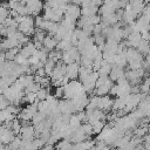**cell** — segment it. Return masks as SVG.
<instances>
[{
	"mask_svg": "<svg viewBox=\"0 0 150 150\" xmlns=\"http://www.w3.org/2000/svg\"><path fill=\"white\" fill-rule=\"evenodd\" d=\"M127 57H128V64L130 67L131 70H136L143 67V55L132 47L127 48Z\"/></svg>",
	"mask_w": 150,
	"mask_h": 150,
	"instance_id": "obj_1",
	"label": "cell"
},
{
	"mask_svg": "<svg viewBox=\"0 0 150 150\" xmlns=\"http://www.w3.org/2000/svg\"><path fill=\"white\" fill-rule=\"evenodd\" d=\"M19 30L21 33H23L27 36H32L35 34L36 29H35V20L28 15V16H23L22 22L19 25Z\"/></svg>",
	"mask_w": 150,
	"mask_h": 150,
	"instance_id": "obj_2",
	"label": "cell"
},
{
	"mask_svg": "<svg viewBox=\"0 0 150 150\" xmlns=\"http://www.w3.org/2000/svg\"><path fill=\"white\" fill-rule=\"evenodd\" d=\"M64 13L60 9V8H52V7H45V14L43 18L46 20L53 21V22H61V20L63 19Z\"/></svg>",
	"mask_w": 150,
	"mask_h": 150,
	"instance_id": "obj_3",
	"label": "cell"
},
{
	"mask_svg": "<svg viewBox=\"0 0 150 150\" xmlns=\"http://www.w3.org/2000/svg\"><path fill=\"white\" fill-rule=\"evenodd\" d=\"M16 135L14 134V131L8 128L7 125L2 124L1 125V129H0V139H1V144H6V145H9L14 139H15Z\"/></svg>",
	"mask_w": 150,
	"mask_h": 150,
	"instance_id": "obj_4",
	"label": "cell"
},
{
	"mask_svg": "<svg viewBox=\"0 0 150 150\" xmlns=\"http://www.w3.org/2000/svg\"><path fill=\"white\" fill-rule=\"evenodd\" d=\"M82 16V8L79 6V5H75V4H69L68 5V9L67 12L64 13V18L76 22Z\"/></svg>",
	"mask_w": 150,
	"mask_h": 150,
	"instance_id": "obj_5",
	"label": "cell"
},
{
	"mask_svg": "<svg viewBox=\"0 0 150 150\" xmlns=\"http://www.w3.org/2000/svg\"><path fill=\"white\" fill-rule=\"evenodd\" d=\"M98 77H100L98 73H97V71H93V73L90 74V76H89L88 79H86V80L82 82L86 93H93V91L96 89V81L98 80Z\"/></svg>",
	"mask_w": 150,
	"mask_h": 150,
	"instance_id": "obj_6",
	"label": "cell"
},
{
	"mask_svg": "<svg viewBox=\"0 0 150 150\" xmlns=\"http://www.w3.org/2000/svg\"><path fill=\"white\" fill-rule=\"evenodd\" d=\"M26 6L29 9V15H34L38 16L40 14V12L43 9L45 5L42 2V0H27L26 1Z\"/></svg>",
	"mask_w": 150,
	"mask_h": 150,
	"instance_id": "obj_7",
	"label": "cell"
},
{
	"mask_svg": "<svg viewBox=\"0 0 150 150\" xmlns=\"http://www.w3.org/2000/svg\"><path fill=\"white\" fill-rule=\"evenodd\" d=\"M20 137L23 141H33L36 137V131H35V127L34 125H23L21 131H20Z\"/></svg>",
	"mask_w": 150,
	"mask_h": 150,
	"instance_id": "obj_8",
	"label": "cell"
},
{
	"mask_svg": "<svg viewBox=\"0 0 150 150\" xmlns=\"http://www.w3.org/2000/svg\"><path fill=\"white\" fill-rule=\"evenodd\" d=\"M112 105H114V100L110 96H108V95L100 96V102H98V108L97 109L107 111V110L112 109Z\"/></svg>",
	"mask_w": 150,
	"mask_h": 150,
	"instance_id": "obj_9",
	"label": "cell"
},
{
	"mask_svg": "<svg viewBox=\"0 0 150 150\" xmlns=\"http://www.w3.org/2000/svg\"><path fill=\"white\" fill-rule=\"evenodd\" d=\"M36 52H38V49H36V47H35V45H34L33 41H30V42H28L27 45L22 46L21 49H20V54H21L22 56H25L26 59H29V57H30L32 55H34Z\"/></svg>",
	"mask_w": 150,
	"mask_h": 150,
	"instance_id": "obj_10",
	"label": "cell"
},
{
	"mask_svg": "<svg viewBox=\"0 0 150 150\" xmlns=\"http://www.w3.org/2000/svg\"><path fill=\"white\" fill-rule=\"evenodd\" d=\"M112 86H114V83H112V81L109 79L104 84H102V86H100V87H96V89H95V95H97V96H105V95H108V94L110 93Z\"/></svg>",
	"mask_w": 150,
	"mask_h": 150,
	"instance_id": "obj_11",
	"label": "cell"
},
{
	"mask_svg": "<svg viewBox=\"0 0 150 150\" xmlns=\"http://www.w3.org/2000/svg\"><path fill=\"white\" fill-rule=\"evenodd\" d=\"M80 64L77 62L67 64V75L69 77V80H75L76 77H79V73H80Z\"/></svg>",
	"mask_w": 150,
	"mask_h": 150,
	"instance_id": "obj_12",
	"label": "cell"
},
{
	"mask_svg": "<svg viewBox=\"0 0 150 150\" xmlns=\"http://www.w3.org/2000/svg\"><path fill=\"white\" fill-rule=\"evenodd\" d=\"M125 76V71H124V69L123 68H120V67H117V66H114L112 67V69H111V71H110V74H109V79L112 81V82H117L118 80H121L122 77H124Z\"/></svg>",
	"mask_w": 150,
	"mask_h": 150,
	"instance_id": "obj_13",
	"label": "cell"
},
{
	"mask_svg": "<svg viewBox=\"0 0 150 150\" xmlns=\"http://www.w3.org/2000/svg\"><path fill=\"white\" fill-rule=\"evenodd\" d=\"M129 4L131 5L132 11H134V13L137 16H139V15L143 14V11L145 8V2L143 0H130Z\"/></svg>",
	"mask_w": 150,
	"mask_h": 150,
	"instance_id": "obj_14",
	"label": "cell"
},
{
	"mask_svg": "<svg viewBox=\"0 0 150 150\" xmlns=\"http://www.w3.org/2000/svg\"><path fill=\"white\" fill-rule=\"evenodd\" d=\"M57 43H59V41L56 40V38H55V36L47 35V36H46V39H45V41H43V48H46L48 52H50V50L56 49Z\"/></svg>",
	"mask_w": 150,
	"mask_h": 150,
	"instance_id": "obj_15",
	"label": "cell"
},
{
	"mask_svg": "<svg viewBox=\"0 0 150 150\" xmlns=\"http://www.w3.org/2000/svg\"><path fill=\"white\" fill-rule=\"evenodd\" d=\"M18 81L21 83V86L25 88V90L29 87V86H32L33 83H35V79H34V75H21L19 79H18Z\"/></svg>",
	"mask_w": 150,
	"mask_h": 150,
	"instance_id": "obj_16",
	"label": "cell"
},
{
	"mask_svg": "<svg viewBox=\"0 0 150 150\" xmlns=\"http://www.w3.org/2000/svg\"><path fill=\"white\" fill-rule=\"evenodd\" d=\"M112 67H114L112 64H110L108 61L103 60V61H102V63H101V68H100V70L97 71V73H98V75H100V77L109 76V74H110V71H111Z\"/></svg>",
	"mask_w": 150,
	"mask_h": 150,
	"instance_id": "obj_17",
	"label": "cell"
},
{
	"mask_svg": "<svg viewBox=\"0 0 150 150\" xmlns=\"http://www.w3.org/2000/svg\"><path fill=\"white\" fill-rule=\"evenodd\" d=\"M128 64V57H127V49L118 53L116 55V63L115 66L120 67V68H124L125 66Z\"/></svg>",
	"mask_w": 150,
	"mask_h": 150,
	"instance_id": "obj_18",
	"label": "cell"
},
{
	"mask_svg": "<svg viewBox=\"0 0 150 150\" xmlns=\"http://www.w3.org/2000/svg\"><path fill=\"white\" fill-rule=\"evenodd\" d=\"M98 9H100V7L90 4V5L86 6V7H82V15H84V16H94V15H96L98 13Z\"/></svg>",
	"mask_w": 150,
	"mask_h": 150,
	"instance_id": "obj_19",
	"label": "cell"
},
{
	"mask_svg": "<svg viewBox=\"0 0 150 150\" xmlns=\"http://www.w3.org/2000/svg\"><path fill=\"white\" fill-rule=\"evenodd\" d=\"M73 47H74V46H73V43H71V41H70V40H61V41H59L56 49L63 53V52L69 50V49H70V48H73Z\"/></svg>",
	"mask_w": 150,
	"mask_h": 150,
	"instance_id": "obj_20",
	"label": "cell"
},
{
	"mask_svg": "<svg viewBox=\"0 0 150 150\" xmlns=\"http://www.w3.org/2000/svg\"><path fill=\"white\" fill-rule=\"evenodd\" d=\"M15 116H16V115H13V114H11L7 109H5V110H1V112H0V121H1L2 123L12 122V121L15 120Z\"/></svg>",
	"mask_w": 150,
	"mask_h": 150,
	"instance_id": "obj_21",
	"label": "cell"
},
{
	"mask_svg": "<svg viewBox=\"0 0 150 150\" xmlns=\"http://www.w3.org/2000/svg\"><path fill=\"white\" fill-rule=\"evenodd\" d=\"M136 49H137L142 55H146V54L149 53V50H150V43H149V41L142 40V41L139 42V45L137 46Z\"/></svg>",
	"mask_w": 150,
	"mask_h": 150,
	"instance_id": "obj_22",
	"label": "cell"
},
{
	"mask_svg": "<svg viewBox=\"0 0 150 150\" xmlns=\"http://www.w3.org/2000/svg\"><path fill=\"white\" fill-rule=\"evenodd\" d=\"M93 71H94L93 69H89V68H86V67L81 66V67H80V73H79V80H80L81 82H83L86 79H88V77L90 76V74H91Z\"/></svg>",
	"mask_w": 150,
	"mask_h": 150,
	"instance_id": "obj_23",
	"label": "cell"
},
{
	"mask_svg": "<svg viewBox=\"0 0 150 150\" xmlns=\"http://www.w3.org/2000/svg\"><path fill=\"white\" fill-rule=\"evenodd\" d=\"M73 146L74 144H71V142L68 139H62L56 144L57 150H73Z\"/></svg>",
	"mask_w": 150,
	"mask_h": 150,
	"instance_id": "obj_24",
	"label": "cell"
},
{
	"mask_svg": "<svg viewBox=\"0 0 150 150\" xmlns=\"http://www.w3.org/2000/svg\"><path fill=\"white\" fill-rule=\"evenodd\" d=\"M46 118H47V115H46V114H43V112H41V111H38V112L34 115V117H33V120H32V123H33V125H38V124H40L41 122H43Z\"/></svg>",
	"mask_w": 150,
	"mask_h": 150,
	"instance_id": "obj_25",
	"label": "cell"
},
{
	"mask_svg": "<svg viewBox=\"0 0 150 150\" xmlns=\"http://www.w3.org/2000/svg\"><path fill=\"white\" fill-rule=\"evenodd\" d=\"M139 88H141V93L146 95V94L150 91V79H149V77H145V79L141 82Z\"/></svg>",
	"mask_w": 150,
	"mask_h": 150,
	"instance_id": "obj_26",
	"label": "cell"
},
{
	"mask_svg": "<svg viewBox=\"0 0 150 150\" xmlns=\"http://www.w3.org/2000/svg\"><path fill=\"white\" fill-rule=\"evenodd\" d=\"M56 63H57V62H55V61L52 60V59H48V60H47V62L45 63V70H46L47 75H50V74H52V71H53L54 68L56 67Z\"/></svg>",
	"mask_w": 150,
	"mask_h": 150,
	"instance_id": "obj_27",
	"label": "cell"
},
{
	"mask_svg": "<svg viewBox=\"0 0 150 150\" xmlns=\"http://www.w3.org/2000/svg\"><path fill=\"white\" fill-rule=\"evenodd\" d=\"M69 125H70L71 128H74V129H77V128H80V127L82 125V122L80 121V118L77 117V115H76V114H73V115L70 116Z\"/></svg>",
	"mask_w": 150,
	"mask_h": 150,
	"instance_id": "obj_28",
	"label": "cell"
},
{
	"mask_svg": "<svg viewBox=\"0 0 150 150\" xmlns=\"http://www.w3.org/2000/svg\"><path fill=\"white\" fill-rule=\"evenodd\" d=\"M22 144V138L20 136H16L15 139L8 145L9 146V150H20V146Z\"/></svg>",
	"mask_w": 150,
	"mask_h": 150,
	"instance_id": "obj_29",
	"label": "cell"
},
{
	"mask_svg": "<svg viewBox=\"0 0 150 150\" xmlns=\"http://www.w3.org/2000/svg\"><path fill=\"white\" fill-rule=\"evenodd\" d=\"M104 127H105V123H104V121H98V122H96V123H94L93 124V129H94V134H96V135H98L103 129H104Z\"/></svg>",
	"mask_w": 150,
	"mask_h": 150,
	"instance_id": "obj_30",
	"label": "cell"
},
{
	"mask_svg": "<svg viewBox=\"0 0 150 150\" xmlns=\"http://www.w3.org/2000/svg\"><path fill=\"white\" fill-rule=\"evenodd\" d=\"M9 11H11V9H8V8L1 6V8H0V21H1V23H4V22L6 21V19L11 16V15H9Z\"/></svg>",
	"mask_w": 150,
	"mask_h": 150,
	"instance_id": "obj_31",
	"label": "cell"
},
{
	"mask_svg": "<svg viewBox=\"0 0 150 150\" xmlns=\"http://www.w3.org/2000/svg\"><path fill=\"white\" fill-rule=\"evenodd\" d=\"M81 128H82V130H83V132L86 134L87 137H90L91 135H94V129H93V125L91 124L84 123V124H82Z\"/></svg>",
	"mask_w": 150,
	"mask_h": 150,
	"instance_id": "obj_32",
	"label": "cell"
},
{
	"mask_svg": "<svg viewBox=\"0 0 150 150\" xmlns=\"http://www.w3.org/2000/svg\"><path fill=\"white\" fill-rule=\"evenodd\" d=\"M48 95H49V94H48V89H46V88H43V87L36 93V96H38V100H39V101H45V100L48 97Z\"/></svg>",
	"mask_w": 150,
	"mask_h": 150,
	"instance_id": "obj_33",
	"label": "cell"
},
{
	"mask_svg": "<svg viewBox=\"0 0 150 150\" xmlns=\"http://www.w3.org/2000/svg\"><path fill=\"white\" fill-rule=\"evenodd\" d=\"M16 11H18V13H19V15H21V16H28L29 15V9H28V7L26 6V5H20L18 8H16Z\"/></svg>",
	"mask_w": 150,
	"mask_h": 150,
	"instance_id": "obj_34",
	"label": "cell"
},
{
	"mask_svg": "<svg viewBox=\"0 0 150 150\" xmlns=\"http://www.w3.org/2000/svg\"><path fill=\"white\" fill-rule=\"evenodd\" d=\"M42 87H41V84L40 83H33L32 86H29L25 91H28V93H34V94H36L40 89H41Z\"/></svg>",
	"mask_w": 150,
	"mask_h": 150,
	"instance_id": "obj_35",
	"label": "cell"
},
{
	"mask_svg": "<svg viewBox=\"0 0 150 150\" xmlns=\"http://www.w3.org/2000/svg\"><path fill=\"white\" fill-rule=\"evenodd\" d=\"M9 104H12V103H11L4 95H1V96H0V109H1V110H5V109L8 108Z\"/></svg>",
	"mask_w": 150,
	"mask_h": 150,
	"instance_id": "obj_36",
	"label": "cell"
},
{
	"mask_svg": "<svg viewBox=\"0 0 150 150\" xmlns=\"http://www.w3.org/2000/svg\"><path fill=\"white\" fill-rule=\"evenodd\" d=\"M34 20H35V27H36V29H41L42 28V26H43V22H45V18L43 16H40V15H38V16H35L34 18Z\"/></svg>",
	"mask_w": 150,
	"mask_h": 150,
	"instance_id": "obj_37",
	"label": "cell"
},
{
	"mask_svg": "<svg viewBox=\"0 0 150 150\" xmlns=\"http://www.w3.org/2000/svg\"><path fill=\"white\" fill-rule=\"evenodd\" d=\"M54 96H55L56 98H63V97H64V88H63L62 86L56 87L55 93H54Z\"/></svg>",
	"mask_w": 150,
	"mask_h": 150,
	"instance_id": "obj_38",
	"label": "cell"
},
{
	"mask_svg": "<svg viewBox=\"0 0 150 150\" xmlns=\"http://www.w3.org/2000/svg\"><path fill=\"white\" fill-rule=\"evenodd\" d=\"M8 5H9V9H16L21 4L19 1H16V0H9Z\"/></svg>",
	"mask_w": 150,
	"mask_h": 150,
	"instance_id": "obj_39",
	"label": "cell"
},
{
	"mask_svg": "<svg viewBox=\"0 0 150 150\" xmlns=\"http://www.w3.org/2000/svg\"><path fill=\"white\" fill-rule=\"evenodd\" d=\"M35 74H36V75H39V76H42V77H45V76L47 75V73H46V70H45V67H43V68L38 69V71H36Z\"/></svg>",
	"mask_w": 150,
	"mask_h": 150,
	"instance_id": "obj_40",
	"label": "cell"
},
{
	"mask_svg": "<svg viewBox=\"0 0 150 150\" xmlns=\"http://www.w3.org/2000/svg\"><path fill=\"white\" fill-rule=\"evenodd\" d=\"M117 90H118V88H117V84H114L109 94H110L111 96H117Z\"/></svg>",
	"mask_w": 150,
	"mask_h": 150,
	"instance_id": "obj_41",
	"label": "cell"
},
{
	"mask_svg": "<svg viewBox=\"0 0 150 150\" xmlns=\"http://www.w3.org/2000/svg\"><path fill=\"white\" fill-rule=\"evenodd\" d=\"M43 150H54V145L53 144H46L45 146H43Z\"/></svg>",
	"mask_w": 150,
	"mask_h": 150,
	"instance_id": "obj_42",
	"label": "cell"
},
{
	"mask_svg": "<svg viewBox=\"0 0 150 150\" xmlns=\"http://www.w3.org/2000/svg\"><path fill=\"white\" fill-rule=\"evenodd\" d=\"M122 1H123V2H125V4H129V1H130V0H122Z\"/></svg>",
	"mask_w": 150,
	"mask_h": 150,
	"instance_id": "obj_43",
	"label": "cell"
},
{
	"mask_svg": "<svg viewBox=\"0 0 150 150\" xmlns=\"http://www.w3.org/2000/svg\"><path fill=\"white\" fill-rule=\"evenodd\" d=\"M143 1H144L145 4H149V2H150V0H143Z\"/></svg>",
	"mask_w": 150,
	"mask_h": 150,
	"instance_id": "obj_44",
	"label": "cell"
},
{
	"mask_svg": "<svg viewBox=\"0 0 150 150\" xmlns=\"http://www.w3.org/2000/svg\"><path fill=\"white\" fill-rule=\"evenodd\" d=\"M149 79H150V71H149Z\"/></svg>",
	"mask_w": 150,
	"mask_h": 150,
	"instance_id": "obj_45",
	"label": "cell"
},
{
	"mask_svg": "<svg viewBox=\"0 0 150 150\" xmlns=\"http://www.w3.org/2000/svg\"><path fill=\"white\" fill-rule=\"evenodd\" d=\"M149 43H150V38H149Z\"/></svg>",
	"mask_w": 150,
	"mask_h": 150,
	"instance_id": "obj_46",
	"label": "cell"
},
{
	"mask_svg": "<svg viewBox=\"0 0 150 150\" xmlns=\"http://www.w3.org/2000/svg\"><path fill=\"white\" fill-rule=\"evenodd\" d=\"M4 1H7V0H4ZM8 1H9V0H8Z\"/></svg>",
	"mask_w": 150,
	"mask_h": 150,
	"instance_id": "obj_47",
	"label": "cell"
},
{
	"mask_svg": "<svg viewBox=\"0 0 150 150\" xmlns=\"http://www.w3.org/2000/svg\"><path fill=\"white\" fill-rule=\"evenodd\" d=\"M149 120H150V117H149Z\"/></svg>",
	"mask_w": 150,
	"mask_h": 150,
	"instance_id": "obj_48",
	"label": "cell"
}]
</instances>
